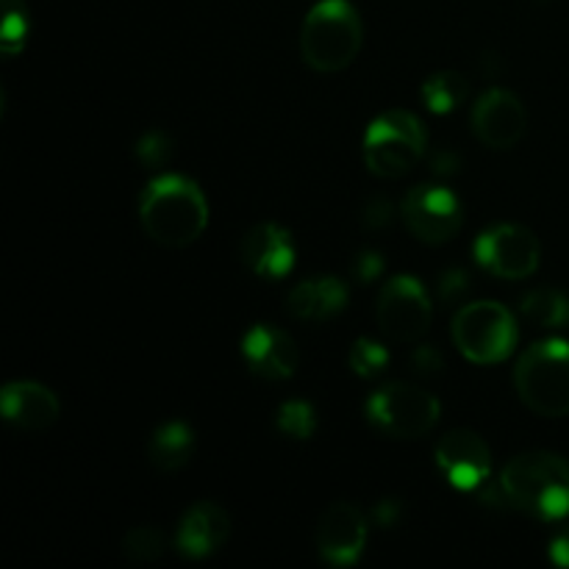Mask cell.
Returning <instances> with one entry per match:
<instances>
[{
    "mask_svg": "<svg viewBox=\"0 0 569 569\" xmlns=\"http://www.w3.org/2000/svg\"><path fill=\"white\" fill-rule=\"evenodd\" d=\"M400 515H403V506H400L398 500H381V503L376 506V511H372V517H376V522L381 528L398 526Z\"/></svg>",
    "mask_w": 569,
    "mask_h": 569,
    "instance_id": "32",
    "label": "cell"
},
{
    "mask_svg": "<svg viewBox=\"0 0 569 569\" xmlns=\"http://www.w3.org/2000/svg\"><path fill=\"white\" fill-rule=\"evenodd\" d=\"M453 345L472 365H500L517 348V320L498 300H476L453 317Z\"/></svg>",
    "mask_w": 569,
    "mask_h": 569,
    "instance_id": "7",
    "label": "cell"
},
{
    "mask_svg": "<svg viewBox=\"0 0 569 569\" xmlns=\"http://www.w3.org/2000/svg\"><path fill=\"white\" fill-rule=\"evenodd\" d=\"M365 42V26L350 0H320L300 28V53L317 72H339L353 64Z\"/></svg>",
    "mask_w": 569,
    "mask_h": 569,
    "instance_id": "3",
    "label": "cell"
},
{
    "mask_svg": "<svg viewBox=\"0 0 569 569\" xmlns=\"http://www.w3.org/2000/svg\"><path fill=\"white\" fill-rule=\"evenodd\" d=\"M348 298V283L342 278H309L287 295V311L300 322H328L342 315Z\"/></svg>",
    "mask_w": 569,
    "mask_h": 569,
    "instance_id": "18",
    "label": "cell"
},
{
    "mask_svg": "<svg viewBox=\"0 0 569 569\" xmlns=\"http://www.w3.org/2000/svg\"><path fill=\"white\" fill-rule=\"evenodd\" d=\"M426 128L411 111L392 109L387 114L376 117L365 133V164L372 176L403 178L415 170L426 156Z\"/></svg>",
    "mask_w": 569,
    "mask_h": 569,
    "instance_id": "5",
    "label": "cell"
},
{
    "mask_svg": "<svg viewBox=\"0 0 569 569\" xmlns=\"http://www.w3.org/2000/svg\"><path fill=\"white\" fill-rule=\"evenodd\" d=\"M437 467L450 487L461 492H478L492 476V450L476 431L456 428L439 439Z\"/></svg>",
    "mask_w": 569,
    "mask_h": 569,
    "instance_id": "12",
    "label": "cell"
},
{
    "mask_svg": "<svg viewBox=\"0 0 569 569\" xmlns=\"http://www.w3.org/2000/svg\"><path fill=\"white\" fill-rule=\"evenodd\" d=\"M409 367H411V372H415V376L428 378V376H437V372L442 370L445 359L439 356L437 348H431V345H422V348H417L415 353H411Z\"/></svg>",
    "mask_w": 569,
    "mask_h": 569,
    "instance_id": "27",
    "label": "cell"
},
{
    "mask_svg": "<svg viewBox=\"0 0 569 569\" xmlns=\"http://www.w3.org/2000/svg\"><path fill=\"white\" fill-rule=\"evenodd\" d=\"M548 556H550V561H553L556 567L569 569V526L559 528V531L553 533V539H550Z\"/></svg>",
    "mask_w": 569,
    "mask_h": 569,
    "instance_id": "31",
    "label": "cell"
},
{
    "mask_svg": "<svg viewBox=\"0 0 569 569\" xmlns=\"http://www.w3.org/2000/svg\"><path fill=\"white\" fill-rule=\"evenodd\" d=\"M467 289H470V276L465 270H448L439 283V295L445 298V303H459Z\"/></svg>",
    "mask_w": 569,
    "mask_h": 569,
    "instance_id": "28",
    "label": "cell"
},
{
    "mask_svg": "<svg viewBox=\"0 0 569 569\" xmlns=\"http://www.w3.org/2000/svg\"><path fill=\"white\" fill-rule=\"evenodd\" d=\"M542 3H545V0H542Z\"/></svg>",
    "mask_w": 569,
    "mask_h": 569,
    "instance_id": "34",
    "label": "cell"
},
{
    "mask_svg": "<svg viewBox=\"0 0 569 569\" xmlns=\"http://www.w3.org/2000/svg\"><path fill=\"white\" fill-rule=\"evenodd\" d=\"M0 411L17 431L39 433L59 422L61 403L53 389L37 381H11L0 392Z\"/></svg>",
    "mask_w": 569,
    "mask_h": 569,
    "instance_id": "16",
    "label": "cell"
},
{
    "mask_svg": "<svg viewBox=\"0 0 569 569\" xmlns=\"http://www.w3.org/2000/svg\"><path fill=\"white\" fill-rule=\"evenodd\" d=\"M139 164L148 167V170H161V167L170 164L172 159V139L164 131H148L133 148Z\"/></svg>",
    "mask_w": 569,
    "mask_h": 569,
    "instance_id": "26",
    "label": "cell"
},
{
    "mask_svg": "<svg viewBox=\"0 0 569 569\" xmlns=\"http://www.w3.org/2000/svg\"><path fill=\"white\" fill-rule=\"evenodd\" d=\"M389 365H392V356H389V350L383 348L381 342H376V339L361 337L356 339L353 348H350V370L359 378H365V381L383 376V372L389 370Z\"/></svg>",
    "mask_w": 569,
    "mask_h": 569,
    "instance_id": "24",
    "label": "cell"
},
{
    "mask_svg": "<svg viewBox=\"0 0 569 569\" xmlns=\"http://www.w3.org/2000/svg\"><path fill=\"white\" fill-rule=\"evenodd\" d=\"M276 428L287 439H298V442H306V439H311L317 433L315 406L306 403V400H287V403L278 406Z\"/></svg>",
    "mask_w": 569,
    "mask_h": 569,
    "instance_id": "22",
    "label": "cell"
},
{
    "mask_svg": "<svg viewBox=\"0 0 569 569\" xmlns=\"http://www.w3.org/2000/svg\"><path fill=\"white\" fill-rule=\"evenodd\" d=\"M353 272L361 283L376 281V278H381L383 272V256L376 253V250H367V253H361L359 259H356Z\"/></svg>",
    "mask_w": 569,
    "mask_h": 569,
    "instance_id": "29",
    "label": "cell"
},
{
    "mask_svg": "<svg viewBox=\"0 0 569 569\" xmlns=\"http://www.w3.org/2000/svg\"><path fill=\"white\" fill-rule=\"evenodd\" d=\"M370 537V520L359 506L339 500L331 503L315 528L317 553L331 567H353L361 559Z\"/></svg>",
    "mask_w": 569,
    "mask_h": 569,
    "instance_id": "11",
    "label": "cell"
},
{
    "mask_svg": "<svg viewBox=\"0 0 569 569\" xmlns=\"http://www.w3.org/2000/svg\"><path fill=\"white\" fill-rule=\"evenodd\" d=\"M139 222L156 244L181 250L198 242L209 226V200L187 176L153 178L139 198Z\"/></svg>",
    "mask_w": 569,
    "mask_h": 569,
    "instance_id": "1",
    "label": "cell"
},
{
    "mask_svg": "<svg viewBox=\"0 0 569 569\" xmlns=\"http://www.w3.org/2000/svg\"><path fill=\"white\" fill-rule=\"evenodd\" d=\"M244 267L261 281H281L295 267V242L292 233L278 222H259L250 228L239 244Z\"/></svg>",
    "mask_w": 569,
    "mask_h": 569,
    "instance_id": "15",
    "label": "cell"
},
{
    "mask_svg": "<svg viewBox=\"0 0 569 569\" xmlns=\"http://www.w3.org/2000/svg\"><path fill=\"white\" fill-rule=\"evenodd\" d=\"M420 94L428 111H433V114H450V111H456L467 100L470 83H467V78L461 76V72L442 70L433 72V76L422 83Z\"/></svg>",
    "mask_w": 569,
    "mask_h": 569,
    "instance_id": "21",
    "label": "cell"
},
{
    "mask_svg": "<svg viewBox=\"0 0 569 569\" xmlns=\"http://www.w3.org/2000/svg\"><path fill=\"white\" fill-rule=\"evenodd\" d=\"M365 415L383 437L411 442V439L428 437L439 426L442 403L417 383L392 381L370 395Z\"/></svg>",
    "mask_w": 569,
    "mask_h": 569,
    "instance_id": "6",
    "label": "cell"
},
{
    "mask_svg": "<svg viewBox=\"0 0 569 569\" xmlns=\"http://www.w3.org/2000/svg\"><path fill=\"white\" fill-rule=\"evenodd\" d=\"M456 170H459V159H456V156L439 153L437 159H433V172H439V176H442V172H456Z\"/></svg>",
    "mask_w": 569,
    "mask_h": 569,
    "instance_id": "33",
    "label": "cell"
},
{
    "mask_svg": "<svg viewBox=\"0 0 569 569\" xmlns=\"http://www.w3.org/2000/svg\"><path fill=\"white\" fill-rule=\"evenodd\" d=\"M392 214H395L392 203H389V200H383V198H376V200H370V203H367L361 220H365L367 228H383L389 220H392Z\"/></svg>",
    "mask_w": 569,
    "mask_h": 569,
    "instance_id": "30",
    "label": "cell"
},
{
    "mask_svg": "<svg viewBox=\"0 0 569 569\" xmlns=\"http://www.w3.org/2000/svg\"><path fill=\"white\" fill-rule=\"evenodd\" d=\"M122 550H126V556L131 561L150 565V561H159L164 556L167 539L156 526H137L126 533Z\"/></svg>",
    "mask_w": 569,
    "mask_h": 569,
    "instance_id": "25",
    "label": "cell"
},
{
    "mask_svg": "<svg viewBox=\"0 0 569 569\" xmlns=\"http://www.w3.org/2000/svg\"><path fill=\"white\" fill-rule=\"evenodd\" d=\"M376 320L383 337L392 342H420L433 322V303L428 298V289L411 276L389 278L378 292Z\"/></svg>",
    "mask_w": 569,
    "mask_h": 569,
    "instance_id": "8",
    "label": "cell"
},
{
    "mask_svg": "<svg viewBox=\"0 0 569 569\" xmlns=\"http://www.w3.org/2000/svg\"><path fill=\"white\" fill-rule=\"evenodd\" d=\"M3 17H0V50L3 56H17L26 48L28 39V11L22 0H0Z\"/></svg>",
    "mask_w": 569,
    "mask_h": 569,
    "instance_id": "23",
    "label": "cell"
},
{
    "mask_svg": "<svg viewBox=\"0 0 569 569\" xmlns=\"http://www.w3.org/2000/svg\"><path fill=\"white\" fill-rule=\"evenodd\" d=\"M242 359L253 376L264 381H289L298 370V345L283 328L259 322L242 337Z\"/></svg>",
    "mask_w": 569,
    "mask_h": 569,
    "instance_id": "14",
    "label": "cell"
},
{
    "mask_svg": "<svg viewBox=\"0 0 569 569\" xmlns=\"http://www.w3.org/2000/svg\"><path fill=\"white\" fill-rule=\"evenodd\" d=\"M406 228L426 244H445L465 226V206L448 187L422 183L400 203Z\"/></svg>",
    "mask_w": 569,
    "mask_h": 569,
    "instance_id": "10",
    "label": "cell"
},
{
    "mask_svg": "<svg viewBox=\"0 0 569 569\" xmlns=\"http://www.w3.org/2000/svg\"><path fill=\"white\" fill-rule=\"evenodd\" d=\"M500 495L511 509L533 520H565L569 515V461L545 450L515 456L500 472Z\"/></svg>",
    "mask_w": 569,
    "mask_h": 569,
    "instance_id": "2",
    "label": "cell"
},
{
    "mask_svg": "<svg viewBox=\"0 0 569 569\" xmlns=\"http://www.w3.org/2000/svg\"><path fill=\"white\" fill-rule=\"evenodd\" d=\"M520 315L545 331L569 328V295L561 289H533L520 300Z\"/></svg>",
    "mask_w": 569,
    "mask_h": 569,
    "instance_id": "20",
    "label": "cell"
},
{
    "mask_svg": "<svg viewBox=\"0 0 569 569\" xmlns=\"http://www.w3.org/2000/svg\"><path fill=\"white\" fill-rule=\"evenodd\" d=\"M194 433L187 422L170 420L153 431L148 442V459L156 470L178 472L192 461Z\"/></svg>",
    "mask_w": 569,
    "mask_h": 569,
    "instance_id": "19",
    "label": "cell"
},
{
    "mask_svg": "<svg viewBox=\"0 0 569 569\" xmlns=\"http://www.w3.org/2000/svg\"><path fill=\"white\" fill-rule=\"evenodd\" d=\"M228 537H231L228 511L211 500H203L183 511L176 531V548L187 559H209L217 550L226 548Z\"/></svg>",
    "mask_w": 569,
    "mask_h": 569,
    "instance_id": "17",
    "label": "cell"
},
{
    "mask_svg": "<svg viewBox=\"0 0 569 569\" xmlns=\"http://www.w3.org/2000/svg\"><path fill=\"white\" fill-rule=\"evenodd\" d=\"M515 389L539 417H569V342L545 339L515 365Z\"/></svg>",
    "mask_w": 569,
    "mask_h": 569,
    "instance_id": "4",
    "label": "cell"
},
{
    "mask_svg": "<svg viewBox=\"0 0 569 569\" xmlns=\"http://www.w3.org/2000/svg\"><path fill=\"white\" fill-rule=\"evenodd\" d=\"M476 259L500 281H526L539 270L542 244L531 228L498 222L476 239Z\"/></svg>",
    "mask_w": 569,
    "mask_h": 569,
    "instance_id": "9",
    "label": "cell"
},
{
    "mask_svg": "<svg viewBox=\"0 0 569 569\" xmlns=\"http://www.w3.org/2000/svg\"><path fill=\"white\" fill-rule=\"evenodd\" d=\"M472 131L492 150H511L528 131V111L509 89H489L472 106Z\"/></svg>",
    "mask_w": 569,
    "mask_h": 569,
    "instance_id": "13",
    "label": "cell"
}]
</instances>
